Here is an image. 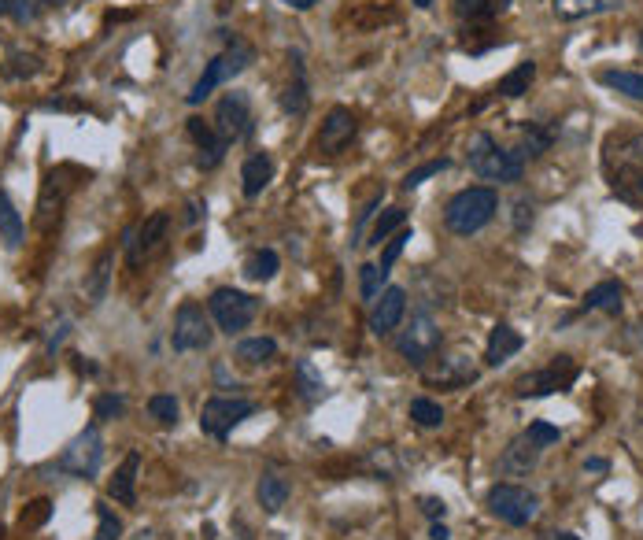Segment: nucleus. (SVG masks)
<instances>
[{
    "instance_id": "44",
    "label": "nucleus",
    "mask_w": 643,
    "mask_h": 540,
    "mask_svg": "<svg viewBox=\"0 0 643 540\" xmlns=\"http://www.w3.org/2000/svg\"><path fill=\"white\" fill-rule=\"evenodd\" d=\"M49 518V500H34L30 511H23V526H41Z\"/></svg>"
},
{
    "instance_id": "33",
    "label": "nucleus",
    "mask_w": 643,
    "mask_h": 540,
    "mask_svg": "<svg viewBox=\"0 0 643 540\" xmlns=\"http://www.w3.org/2000/svg\"><path fill=\"white\" fill-rule=\"evenodd\" d=\"M547 148H551V130H544V126H536V123H529V126H522V152L518 156H529V160H536V156H544Z\"/></svg>"
},
{
    "instance_id": "51",
    "label": "nucleus",
    "mask_w": 643,
    "mask_h": 540,
    "mask_svg": "<svg viewBox=\"0 0 643 540\" xmlns=\"http://www.w3.org/2000/svg\"><path fill=\"white\" fill-rule=\"evenodd\" d=\"M196 219H200V204H189V211H185V222H189V226H193Z\"/></svg>"
},
{
    "instance_id": "14",
    "label": "nucleus",
    "mask_w": 643,
    "mask_h": 540,
    "mask_svg": "<svg viewBox=\"0 0 643 540\" xmlns=\"http://www.w3.org/2000/svg\"><path fill=\"white\" fill-rule=\"evenodd\" d=\"M403 315H407V293L392 285V289H385V293L374 300V311H370V330H374L377 337H385V333H392L396 326H400Z\"/></svg>"
},
{
    "instance_id": "1",
    "label": "nucleus",
    "mask_w": 643,
    "mask_h": 540,
    "mask_svg": "<svg viewBox=\"0 0 643 540\" xmlns=\"http://www.w3.org/2000/svg\"><path fill=\"white\" fill-rule=\"evenodd\" d=\"M496 211H499L496 189H488V185H470V189H462V193H455V197L448 200L444 222H448L451 234L470 237V234H477V230H485L488 222L496 219Z\"/></svg>"
},
{
    "instance_id": "31",
    "label": "nucleus",
    "mask_w": 643,
    "mask_h": 540,
    "mask_svg": "<svg viewBox=\"0 0 643 540\" xmlns=\"http://www.w3.org/2000/svg\"><path fill=\"white\" fill-rule=\"evenodd\" d=\"M403 226H407V211L403 208H389L381 219L374 222V230H370V245H381V241H389L392 234H400Z\"/></svg>"
},
{
    "instance_id": "13",
    "label": "nucleus",
    "mask_w": 643,
    "mask_h": 540,
    "mask_svg": "<svg viewBox=\"0 0 643 540\" xmlns=\"http://www.w3.org/2000/svg\"><path fill=\"white\" fill-rule=\"evenodd\" d=\"M167 226H170V215L167 211H156V215H148L137 230L126 234V259H130V267H141V259L156 256L163 241H167Z\"/></svg>"
},
{
    "instance_id": "21",
    "label": "nucleus",
    "mask_w": 643,
    "mask_h": 540,
    "mask_svg": "<svg viewBox=\"0 0 643 540\" xmlns=\"http://www.w3.org/2000/svg\"><path fill=\"white\" fill-rule=\"evenodd\" d=\"M474 378L477 370L466 356H448L440 363V370H429V374H425V381H429V385H440V389H455V385H466V381Z\"/></svg>"
},
{
    "instance_id": "30",
    "label": "nucleus",
    "mask_w": 643,
    "mask_h": 540,
    "mask_svg": "<svg viewBox=\"0 0 643 540\" xmlns=\"http://www.w3.org/2000/svg\"><path fill=\"white\" fill-rule=\"evenodd\" d=\"M584 307H588V311H610V315H618L621 311V285L618 282L595 285L592 293L584 296Z\"/></svg>"
},
{
    "instance_id": "4",
    "label": "nucleus",
    "mask_w": 643,
    "mask_h": 540,
    "mask_svg": "<svg viewBox=\"0 0 643 540\" xmlns=\"http://www.w3.org/2000/svg\"><path fill=\"white\" fill-rule=\"evenodd\" d=\"M248 63H252V45H244V41H233L230 49H222L215 60L207 63L204 74L196 78V86L189 89V97H185V100H189V104H204V100L211 97L215 89L226 86L230 78H237V74H241Z\"/></svg>"
},
{
    "instance_id": "48",
    "label": "nucleus",
    "mask_w": 643,
    "mask_h": 540,
    "mask_svg": "<svg viewBox=\"0 0 643 540\" xmlns=\"http://www.w3.org/2000/svg\"><path fill=\"white\" fill-rule=\"evenodd\" d=\"M63 337H67V322H60V326H56V333H52V341H49V352H56V348H60Z\"/></svg>"
},
{
    "instance_id": "9",
    "label": "nucleus",
    "mask_w": 643,
    "mask_h": 540,
    "mask_svg": "<svg viewBox=\"0 0 643 540\" xmlns=\"http://www.w3.org/2000/svg\"><path fill=\"white\" fill-rule=\"evenodd\" d=\"M100 463H104V437H100L97 426H85V430L63 448L56 467L74 474V478H93L100 470Z\"/></svg>"
},
{
    "instance_id": "29",
    "label": "nucleus",
    "mask_w": 643,
    "mask_h": 540,
    "mask_svg": "<svg viewBox=\"0 0 643 540\" xmlns=\"http://www.w3.org/2000/svg\"><path fill=\"white\" fill-rule=\"evenodd\" d=\"M599 82L607 89H614V93H625V97L640 100L643 104V74L636 71H603L599 74Z\"/></svg>"
},
{
    "instance_id": "16",
    "label": "nucleus",
    "mask_w": 643,
    "mask_h": 540,
    "mask_svg": "<svg viewBox=\"0 0 643 540\" xmlns=\"http://www.w3.org/2000/svg\"><path fill=\"white\" fill-rule=\"evenodd\" d=\"M355 130H359V123H355L352 111H348V108H333L326 115V123H322V134H318V148H322V152H340V148H344L355 137Z\"/></svg>"
},
{
    "instance_id": "10",
    "label": "nucleus",
    "mask_w": 643,
    "mask_h": 540,
    "mask_svg": "<svg viewBox=\"0 0 643 540\" xmlns=\"http://www.w3.org/2000/svg\"><path fill=\"white\" fill-rule=\"evenodd\" d=\"M255 404L252 400H233V396H211L200 411V430L215 441H226L233 433V426H241L244 418L252 415Z\"/></svg>"
},
{
    "instance_id": "41",
    "label": "nucleus",
    "mask_w": 643,
    "mask_h": 540,
    "mask_svg": "<svg viewBox=\"0 0 643 540\" xmlns=\"http://www.w3.org/2000/svg\"><path fill=\"white\" fill-rule=\"evenodd\" d=\"M448 167H451V160H429V163H422L418 171H411L407 178H403V189H418V185H422L425 178H433V174L448 171Z\"/></svg>"
},
{
    "instance_id": "54",
    "label": "nucleus",
    "mask_w": 643,
    "mask_h": 540,
    "mask_svg": "<svg viewBox=\"0 0 643 540\" xmlns=\"http://www.w3.org/2000/svg\"><path fill=\"white\" fill-rule=\"evenodd\" d=\"M551 540H581V537H577V533H555Z\"/></svg>"
},
{
    "instance_id": "6",
    "label": "nucleus",
    "mask_w": 643,
    "mask_h": 540,
    "mask_svg": "<svg viewBox=\"0 0 643 540\" xmlns=\"http://www.w3.org/2000/svg\"><path fill=\"white\" fill-rule=\"evenodd\" d=\"M573 381H577V363L570 356H555L547 363L544 370H533V374H522V378L514 381V393L522 396H551V393H562V389H570Z\"/></svg>"
},
{
    "instance_id": "43",
    "label": "nucleus",
    "mask_w": 643,
    "mask_h": 540,
    "mask_svg": "<svg viewBox=\"0 0 643 540\" xmlns=\"http://www.w3.org/2000/svg\"><path fill=\"white\" fill-rule=\"evenodd\" d=\"M122 411H126V400L115 393H104L97 396V418H119Z\"/></svg>"
},
{
    "instance_id": "45",
    "label": "nucleus",
    "mask_w": 643,
    "mask_h": 540,
    "mask_svg": "<svg viewBox=\"0 0 643 540\" xmlns=\"http://www.w3.org/2000/svg\"><path fill=\"white\" fill-rule=\"evenodd\" d=\"M422 511H425L429 518H437V522H440L444 515H448V507H444V500H433V496H425V500H422Z\"/></svg>"
},
{
    "instance_id": "28",
    "label": "nucleus",
    "mask_w": 643,
    "mask_h": 540,
    "mask_svg": "<svg viewBox=\"0 0 643 540\" xmlns=\"http://www.w3.org/2000/svg\"><path fill=\"white\" fill-rule=\"evenodd\" d=\"M296 389H300V396H304L307 404H318V400L326 396V381H322V374L315 370V363H307V359L296 363Z\"/></svg>"
},
{
    "instance_id": "5",
    "label": "nucleus",
    "mask_w": 643,
    "mask_h": 540,
    "mask_svg": "<svg viewBox=\"0 0 643 540\" xmlns=\"http://www.w3.org/2000/svg\"><path fill=\"white\" fill-rule=\"evenodd\" d=\"M207 311H211V319H215V326H219L222 333H241L252 326V319L259 315V300L248 293H241V289H215L211 293V300H207Z\"/></svg>"
},
{
    "instance_id": "37",
    "label": "nucleus",
    "mask_w": 643,
    "mask_h": 540,
    "mask_svg": "<svg viewBox=\"0 0 643 540\" xmlns=\"http://www.w3.org/2000/svg\"><path fill=\"white\" fill-rule=\"evenodd\" d=\"M385 270L377 267V263H366V267H359V293H363V300H377L381 296V285H385Z\"/></svg>"
},
{
    "instance_id": "27",
    "label": "nucleus",
    "mask_w": 643,
    "mask_h": 540,
    "mask_svg": "<svg viewBox=\"0 0 643 540\" xmlns=\"http://www.w3.org/2000/svg\"><path fill=\"white\" fill-rule=\"evenodd\" d=\"M274 274H278V252L274 248H259V252L244 259V278L248 282H270Z\"/></svg>"
},
{
    "instance_id": "38",
    "label": "nucleus",
    "mask_w": 643,
    "mask_h": 540,
    "mask_svg": "<svg viewBox=\"0 0 643 540\" xmlns=\"http://www.w3.org/2000/svg\"><path fill=\"white\" fill-rule=\"evenodd\" d=\"M499 8H503L499 0H455V15H459V19H470V23L496 15Z\"/></svg>"
},
{
    "instance_id": "36",
    "label": "nucleus",
    "mask_w": 643,
    "mask_h": 540,
    "mask_svg": "<svg viewBox=\"0 0 643 540\" xmlns=\"http://www.w3.org/2000/svg\"><path fill=\"white\" fill-rule=\"evenodd\" d=\"M411 418L418 426H425V430H433V426L444 422V407L437 400H429V396H418V400H411Z\"/></svg>"
},
{
    "instance_id": "50",
    "label": "nucleus",
    "mask_w": 643,
    "mask_h": 540,
    "mask_svg": "<svg viewBox=\"0 0 643 540\" xmlns=\"http://www.w3.org/2000/svg\"><path fill=\"white\" fill-rule=\"evenodd\" d=\"M289 8H296V12H307V8H315V0H285Z\"/></svg>"
},
{
    "instance_id": "22",
    "label": "nucleus",
    "mask_w": 643,
    "mask_h": 540,
    "mask_svg": "<svg viewBox=\"0 0 643 540\" xmlns=\"http://www.w3.org/2000/svg\"><path fill=\"white\" fill-rule=\"evenodd\" d=\"M137 470H141V455L130 452L126 459H122V467L115 470V478H111V485H108L111 500H119V504H126V507L134 504V500H137V492H134Z\"/></svg>"
},
{
    "instance_id": "26",
    "label": "nucleus",
    "mask_w": 643,
    "mask_h": 540,
    "mask_svg": "<svg viewBox=\"0 0 643 540\" xmlns=\"http://www.w3.org/2000/svg\"><path fill=\"white\" fill-rule=\"evenodd\" d=\"M533 78H536V63L533 60H525V63H518L514 71L499 82V97H510V100H518V97H525L529 93V86H533Z\"/></svg>"
},
{
    "instance_id": "11",
    "label": "nucleus",
    "mask_w": 643,
    "mask_h": 540,
    "mask_svg": "<svg viewBox=\"0 0 643 540\" xmlns=\"http://www.w3.org/2000/svg\"><path fill=\"white\" fill-rule=\"evenodd\" d=\"M215 330H211V319H207V311L200 304H182L178 307V315H174V333H170V344L178 348V352H204L207 344H211Z\"/></svg>"
},
{
    "instance_id": "39",
    "label": "nucleus",
    "mask_w": 643,
    "mask_h": 540,
    "mask_svg": "<svg viewBox=\"0 0 643 540\" xmlns=\"http://www.w3.org/2000/svg\"><path fill=\"white\" fill-rule=\"evenodd\" d=\"M407 241H411V230L403 226L400 234H392L389 241H385V248H381V259H377V267H381V270H385V274H389L392 263H396V259L403 256V248H407Z\"/></svg>"
},
{
    "instance_id": "52",
    "label": "nucleus",
    "mask_w": 643,
    "mask_h": 540,
    "mask_svg": "<svg viewBox=\"0 0 643 540\" xmlns=\"http://www.w3.org/2000/svg\"><path fill=\"white\" fill-rule=\"evenodd\" d=\"M0 15H15V0H0Z\"/></svg>"
},
{
    "instance_id": "47",
    "label": "nucleus",
    "mask_w": 643,
    "mask_h": 540,
    "mask_svg": "<svg viewBox=\"0 0 643 540\" xmlns=\"http://www.w3.org/2000/svg\"><path fill=\"white\" fill-rule=\"evenodd\" d=\"M610 463L607 459H584V474H607Z\"/></svg>"
},
{
    "instance_id": "32",
    "label": "nucleus",
    "mask_w": 643,
    "mask_h": 540,
    "mask_svg": "<svg viewBox=\"0 0 643 540\" xmlns=\"http://www.w3.org/2000/svg\"><path fill=\"white\" fill-rule=\"evenodd\" d=\"M274 352H278L274 337H252V341L237 344V359H244V363H267V359H274Z\"/></svg>"
},
{
    "instance_id": "2",
    "label": "nucleus",
    "mask_w": 643,
    "mask_h": 540,
    "mask_svg": "<svg viewBox=\"0 0 643 540\" xmlns=\"http://www.w3.org/2000/svg\"><path fill=\"white\" fill-rule=\"evenodd\" d=\"M466 163L477 178H488V182H518L525 171V160L518 152H507L499 148V141L492 134H474L470 137V148H466Z\"/></svg>"
},
{
    "instance_id": "20",
    "label": "nucleus",
    "mask_w": 643,
    "mask_h": 540,
    "mask_svg": "<svg viewBox=\"0 0 643 540\" xmlns=\"http://www.w3.org/2000/svg\"><path fill=\"white\" fill-rule=\"evenodd\" d=\"M270 178H274V160H270L267 152H255V156H248V160H244V167H241L244 197H259V193L270 185Z\"/></svg>"
},
{
    "instance_id": "19",
    "label": "nucleus",
    "mask_w": 643,
    "mask_h": 540,
    "mask_svg": "<svg viewBox=\"0 0 643 540\" xmlns=\"http://www.w3.org/2000/svg\"><path fill=\"white\" fill-rule=\"evenodd\" d=\"M522 333L514 330V326H503L499 322L496 330H492V337H488V348H485V363L488 367H503L510 356H518L522 352Z\"/></svg>"
},
{
    "instance_id": "40",
    "label": "nucleus",
    "mask_w": 643,
    "mask_h": 540,
    "mask_svg": "<svg viewBox=\"0 0 643 540\" xmlns=\"http://www.w3.org/2000/svg\"><path fill=\"white\" fill-rule=\"evenodd\" d=\"M97 540H119L122 537V522L119 518H115V511H111V507H104L100 504L97 507Z\"/></svg>"
},
{
    "instance_id": "25",
    "label": "nucleus",
    "mask_w": 643,
    "mask_h": 540,
    "mask_svg": "<svg viewBox=\"0 0 643 540\" xmlns=\"http://www.w3.org/2000/svg\"><path fill=\"white\" fill-rule=\"evenodd\" d=\"M0 237H4V245L8 248H19L23 245V215L15 211L12 197L0 189Z\"/></svg>"
},
{
    "instance_id": "53",
    "label": "nucleus",
    "mask_w": 643,
    "mask_h": 540,
    "mask_svg": "<svg viewBox=\"0 0 643 540\" xmlns=\"http://www.w3.org/2000/svg\"><path fill=\"white\" fill-rule=\"evenodd\" d=\"M37 4H45V8H60V4H67V0H37Z\"/></svg>"
},
{
    "instance_id": "24",
    "label": "nucleus",
    "mask_w": 643,
    "mask_h": 540,
    "mask_svg": "<svg viewBox=\"0 0 643 540\" xmlns=\"http://www.w3.org/2000/svg\"><path fill=\"white\" fill-rule=\"evenodd\" d=\"M255 496H259L263 511L278 515L281 507H285V500H289V485H285V478H278V474H263L259 485H255Z\"/></svg>"
},
{
    "instance_id": "17",
    "label": "nucleus",
    "mask_w": 643,
    "mask_h": 540,
    "mask_svg": "<svg viewBox=\"0 0 643 540\" xmlns=\"http://www.w3.org/2000/svg\"><path fill=\"white\" fill-rule=\"evenodd\" d=\"M292 78L285 93H281V111L285 115H304L307 104H311V93H307V71H304V56L300 52H292Z\"/></svg>"
},
{
    "instance_id": "55",
    "label": "nucleus",
    "mask_w": 643,
    "mask_h": 540,
    "mask_svg": "<svg viewBox=\"0 0 643 540\" xmlns=\"http://www.w3.org/2000/svg\"><path fill=\"white\" fill-rule=\"evenodd\" d=\"M414 4H418V8H433V0H414Z\"/></svg>"
},
{
    "instance_id": "46",
    "label": "nucleus",
    "mask_w": 643,
    "mask_h": 540,
    "mask_svg": "<svg viewBox=\"0 0 643 540\" xmlns=\"http://www.w3.org/2000/svg\"><path fill=\"white\" fill-rule=\"evenodd\" d=\"M525 222H533V204H529V200H518V222H514V226L525 230Z\"/></svg>"
},
{
    "instance_id": "42",
    "label": "nucleus",
    "mask_w": 643,
    "mask_h": 540,
    "mask_svg": "<svg viewBox=\"0 0 643 540\" xmlns=\"http://www.w3.org/2000/svg\"><path fill=\"white\" fill-rule=\"evenodd\" d=\"M529 437H533L536 444H540V448H551V444H559V426H547V422H533V426H529Z\"/></svg>"
},
{
    "instance_id": "15",
    "label": "nucleus",
    "mask_w": 643,
    "mask_h": 540,
    "mask_svg": "<svg viewBox=\"0 0 643 540\" xmlns=\"http://www.w3.org/2000/svg\"><path fill=\"white\" fill-rule=\"evenodd\" d=\"M189 137L196 141V148H200V156H196V163L204 167V171H211V167H219L222 156H226V148H230V141L215 130V126H207L204 119H189Z\"/></svg>"
},
{
    "instance_id": "18",
    "label": "nucleus",
    "mask_w": 643,
    "mask_h": 540,
    "mask_svg": "<svg viewBox=\"0 0 643 540\" xmlns=\"http://www.w3.org/2000/svg\"><path fill=\"white\" fill-rule=\"evenodd\" d=\"M540 452H544V448H540L529 433H522L518 441L507 444V452H503V459H499V467H503V474H529V470L536 467Z\"/></svg>"
},
{
    "instance_id": "56",
    "label": "nucleus",
    "mask_w": 643,
    "mask_h": 540,
    "mask_svg": "<svg viewBox=\"0 0 643 540\" xmlns=\"http://www.w3.org/2000/svg\"><path fill=\"white\" fill-rule=\"evenodd\" d=\"M640 49H643V34H640Z\"/></svg>"
},
{
    "instance_id": "34",
    "label": "nucleus",
    "mask_w": 643,
    "mask_h": 540,
    "mask_svg": "<svg viewBox=\"0 0 643 540\" xmlns=\"http://www.w3.org/2000/svg\"><path fill=\"white\" fill-rule=\"evenodd\" d=\"M108 278H111V252H104V256L97 259L93 274H89V282H85V296H89L93 304L104 300V293H108Z\"/></svg>"
},
{
    "instance_id": "8",
    "label": "nucleus",
    "mask_w": 643,
    "mask_h": 540,
    "mask_svg": "<svg viewBox=\"0 0 643 540\" xmlns=\"http://www.w3.org/2000/svg\"><path fill=\"white\" fill-rule=\"evenodd\" d=\"M488 511L503 518L507 526H529L540 511V500L522 485H492L488 489Z\"/></svg>"
},
{
    "instance_id": "35",
    "label": "nucleus",
    "mask_w": 643,
    "mask_h": 540,
    "mask_svg": "<svg viewBox=\"0 0 643 540\" xmlns=\"http://www.w3.org/2000/svg\"><path fill=\"white\" fill-rule=\"evenodd\" d=\"M148 415L156 418L159 426H178V415H182V407L170 393H156L148 400Z\"/></svg>"
},
{
    "instance_id": "7",
    "label": "nucleus",
    "mask_w": 643,
    "mask_h": 540,
    "mask_svg": "<svg viewBox=\"0 0 643 540\" xmlns=\"http://www.w3.org/2000/svg\"><path fill=\"white\" fill-rule=\"evenodd\" d=\"M396 348H400V356L407 359L411 367H425L429 359L437 356V348H440L437 319H433L429 311H418V315H411V326L400 333Z\"/></svg>"
},
{
    "instance_id": "12",
    "label": "nucleus",
    "mask_w": 643,
    "mask_h": 540,
    "mask_svg": "<svg viewBox=\"0 0 643 540\" xmlns=\"http://www.w3.org/2000/svg\"><path fill=\"white\" fill-rule=\"evenodd\" d=\"M215 130H219L226 141H248L255 134V119H252V104L244 93H226L219 100V108H215Z\"/></svg>"
},
{
    "instance_id": "3",
    "label": "nucleus",
    "mask_w": 643,
    "mask_h": 540,
    "mask_svg": "<svg viewBox=\"0 0 643 540\" xmlns=\"http://www.w3.org/2000/svg\"><path fill=\"white\" fill-rule=\"evenodd\" d=\"M607 171L610 185L621 200L640 204L643 200V134H632L618 145H610L607 152Z\"/></svg>"
},
{
    "instance_id": "49",
    "label": "nucleus",
    "mask_w": 643,
    "mask_h": 540,
    "mask_svg": "<svg viewBox=\"0 0 643 540\" xmlns=\"http://www.w3.org/2000/svg\"><path fill=\"white\" fill-rule=\"evenodd\" d=\"M429 537H433V540H448L451 533H448V526H444V522H433V529H429Z\"/></svg>"
},
{
    "instance_id": "23",
    "label": "nucleus",
    "mask_w": 643,
    "mask_h": 540,
    "mask_svg": "<svg viewBox=\"0 0 643 540\" xmlns=\"http://www.w3.org/2000/svg\"><path fill=\"white\" fill-rule=\"evenodd\" d=\"M551 8L559 19L573 23V19H584V15H599V12H614L618 0H551Z\"/></svg>"
}]
</instances>
